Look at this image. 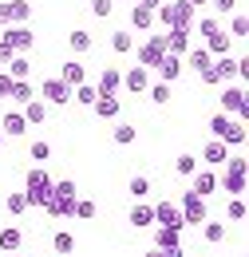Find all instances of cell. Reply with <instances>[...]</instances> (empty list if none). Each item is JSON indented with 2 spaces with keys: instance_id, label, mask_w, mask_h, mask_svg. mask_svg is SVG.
Returning <instances> with one entry per match:
<instances>
[{
  "instance_id": "2e32d148",
  "label": "cell",
  "mask_w": 249,
  "mask_h": 257,
  "mask_svg": "<svg viewBox=\"0 0 249 257\" xmlns=\"http://www.w3.org/2000/svg\"><path fill=\"white\" fill-rule=\"evenodd\" d=\"M4 16H8V28L12 24H28L32 20V0H8L4 4Z\"/></svg>"
},
{
  "instance_id": "d6986e66",
  "label": "cell",
  "mask_w": 249,
  "mask_h": 257,
  "mask_svg": "<svg viewBox=\"0 0 249 257\" xmlns=\"http://www.w3.org/2000/svg\"><path fill=\"white\" fill-rule=\"evenodd\" d=\"M214 190H218V174H214V170H198V174H194V186H190V194L210 198Z\"/></svg>"
},
{
  "instance_id": "ab89813d",
  "label": "cell",
  "mask_w": 249,
  "mask_h": 257,
  "mask_svg": "<svg viewBox=\"0 0 249 257\" xmlns=\"http://www.w3.org/2000/svg\"><path fill=\"white\" fill-rule=\"evenodd\" d=\"M214 32H221V20H218V16H202V20H198V36L210 40Z\"/></svg>"
},
{
  "instance_id": "816d5d0a",
  "label": "cell",
  "mask_w": 249,
  "mask_h": 257,
  "mask_svg": "<svg viewBox=\"0 0 249 257\" xmlns=\"http://www.w3.org/2000/svg\"><path fill=\"white\" fill-rule=\"evenodd\" d=\"M190 8H194V12H198V8H206V4H210V0H186Z\"/></svg>"
},
{
  "instance_id": "60d3db41",
  "label": "cell",
  "mask_w": 249,
  "mask_h": 257,
  "mask_svg": "<svg viewBox=\"0 0 249 257\" xmlns=\"http://www.w3.org/2000/svg\"><path fill=\"white\" fill-rule=\"evenodd\" d=\"M111 139H115L119 147H127V143H135V139H139V131L131 127V123H119V127H115V135H111Z\"/></svg>"
},
{
  "instance_id": "f5cc1de1",
  "label": "cell",
  "mask_w": 249,
  "mask_h": 257,
  "mask_svg": "<svg viewBox=\"0 0 249 257\" xmlns=\"http://www.w3.org/2000/svg\"><path fill=\"white\" fill-rule=\"evenodd\" d=\"M139 4H143V8H151V12H155L158 4H162V0H139Z\"/></svg>"
},
{
  "instance_id": "484cf974",
  "label": "cell",
  "mask_w": 249,
  "mask_h": 257,
  "mask_svg": "<svg viewBox=\"0 0 249 257\" xmlns=\"http://www.w3.org/2000/svg\"><path fill=\"white\" fill-rule=\"evenodd\" d=\"M202 48H206V52H210V56L218 60V56H229V48H233V40H229V36H225V28H221V32H214L210 40H206V44H202Z\"/></svg>"
},
{
  "instance_id": "4316f807",
  "label": "cell",
  "mask_w": 249,
  "mask_h": 257,
  "mask_svg": "<svg viewBox=\"0 0 249 257\" xmlns=\"http://www.w3.org/2000/svg\"><path fill=\"white\" fill-rule=\"evenodd\" d=\"M20 115H24V123H28V127H40V123L48 119V103L32 99V103H24V111H20Z\"/></svg>"
},
{
  "instance_id": "cb8c5ba5",
  "label": "cell",
  "mask_w": 249,
  "mask_h": 257,
  "mask_svg": "<svg viewBox=\"0 0 249 257\" xmlns=\"http://www.w3.org/2000/svg\"><path fill=\"white\" fill-rule=\"evenodd\" d=\"M131 225H135V229H147V225H155V206H147V202H135V206H131Z\"/></svg>"
},
{
  "instance_id": "7402d4cb",
  "label": "cell",
  "mask_w": 249,
  "mask_h": 257,
  "mask_svg": "<svg viewBox=\"0 0 249 257\" xmlns=\"http://www.w3.org/2000/svg\"><path fill=\"white\" fill-rule=\"evenodd\" d=\"M20 241H24L20 225H4L0 229V253H20Z\"/></svg>"
},
{
  "instance_id": "7dc6e473",
  "label": "cell",
  "mask_w": 249,
  "mask_h": 257,
  "mask_svg": "<svg viewBox=\"0 0 249 257\" xmlns=\"http://www.w3.org/2000/svg\"><path fill=\"white\" fill-rule=\"evenodd\" d=\"M111 8H115V0H91V16H99V20H107Z\"/></svg>"
},
{
  "instance_id": "3957f363",
  "label": "cell",
  "mask_w": 249,
  "mask_h": 257,
  "mask_svg": "<svg viewBox=\"0 0 249 257\" xmlns=\"http://www.w3.org/2000/svg\"><path fill=\"white\" fill-rule=\"evenodd\" d=\"M155 24L158 28H194V8L186 0H174V4H158L155 8Z\"/></svg>"
},
{
  "instance_id": "ffe728a7",
  "label": "cell",
  "mask_w": 249,
  "mask_h": 257,
  "mask_svg": "<svg viewBox=\"0 0 249 257\" xmlns=\"http://www.w3.org/2000/svg\"><path fill=\"white\" fill-rule=\"evenodd\" d=\"M178 245H182V229L155 225V249H178Z\"/></svg>"
},
{
  "instance_id": "74e56055",
  "label": "cell",
  "mask_w": 249,
  "mask_h": 257,
  "mask_svg": "<svg viewBox=\"0 0 249 257\" xmlns=\"http://www.w3.org/2000/svg\"><path fill=\"white\" fill-rule=\"evenodd\" d=\"M245 32H249V20L241 16V12H233V20H229V40H245Z\"/></svg>"
},
{
  "instance_id": "b9f144b4",
  "label": "cell",
  "mask_w": 249,
  "mask_h": 257,
  "mask_svg": "<svg viewBox=\"0 0 249 257\" xmlns=\"http://www.w3.org/2000/svg\"><path fill=\"white\" fill-rule=\"evenodd\" d=\"M4 206H8V214H12V218H20V214L28 210V202H24V194H8V198H4Z\"/></svg>"
},
{
  "instance_id": "4dcf8cb0",
  "label": "cell",
  "mask_w": 249,
  "mask_h": 257,
  "mask_svg": "<svg viewBox=\"0 0 249 257\" xmlns=\"http://www.w3.org/2000/svg\"><path fill=\"white\" fill-rule=\"evenodd\" d=\"M202 237H206L210 245H221V241H225V222H214V218H206V222H202Z\"/></svg>"
},
{
  "instance_id": "1f68e13d",
  "label": "cell",
  "mask_w": 249,
  "mask_h": 257,
  "mask_svg": "<svg viewBox=\"0 0 249 257\" xmlns=\"http://www.w3.org/2000/svg\"><path fill=\"white\" fill-rule=\"evenodd\" d=\"M186 64L194 67V71H198V75H202V71H206V67L214 64V56H210V52H206V48H190V52H186Z\"/></svg>"
},
{
  "instance_id": "83f0119b",
  "label": "cell",
  "mask_w": 249,
  "mask_h": 257,
  "mask_svg": "<svg viewBox=\"0 0 249 257\" xmlns=\"http://www.w3.org/2000/svg\"><path fill=\"white\" fill-rule=\"evenodd\" d=\"M67 48H71L75 56H83V52H91V48H95V40H91V32L75 28V32H67Z\"/></svg>"
},
{
  "instance_id": "603a6c76",
  "label": "cell",
  "mask_w": 249,
  "mask_h": 257,
  "mask_svg": "<svg viewBox=\"0 0 249 257\" xmlns=\"http://www.w3.org/2000/svg\"><path fill=\"white\" fill-rule=\"evenodd\" d=\"M225 159H229V147L218 143V139H210V143L202 147V162H210V166H225Z\"/></svg>"
},
{
  "instance_id": "11a10c76",
  "label": "cell",
  "mask_w": 249,
  "mask_h": 257,
  "mask_svg": "<svg viewBox=\"0 0 249 257\" xmlns=\"http://www.w3.org/2000/svg\"><path fill=\"white\" fill-rule=\"evenodd\" d=\"M147 257H162V253H158V249H151V253H147Z\"/></svg>"
},
{
  "instance_id": "e0dca14e",
  "label": "cell",
  "mask_w": 249,
  "mask_h": 257,
  "mask_svg": "<svg viewBox=\"0 0 249 257\" xmlns=\"http://www.w3.org/2000/svg\"><path fill=\"white\" fill-rule=\"evenodd\" d=\"M91 111L99 115V119H119V111H123V99L119 95H99L91 103Z\"/></svg>"
},
{
  "instance_id": "ee69618b",
  "label": "cell",
  "mask_w": 249,
  "mask_h": 257,
  "mask_svg": "<svg viewBox=\"0 0 249 257\" xmlns=\"http://www.w3.org/2000/svg\"><path fill=\"white\" fill-rule=\"evenodd\" d=\"M210 8H214V16H229L241 8V0H210Z\"/></svg>"
},
{
  "instance_id": "7c38bea8",
  "label": "cell",
  "mask_w": 249,
  "mask_h": 257,
  "mask_svg": "<svg viewBox=\"0 0 249 257\" xmlns=\"http://www.w3.org/2000/svg\"><path fill=\"white\" fill-rule=\"evenodd\" d=\"M155 225H170V229H186V222H182V210H178L174 202H158V206H155Z\"/></svg>"
},
{
  "instance_id": "6f0895ef",
  "label": "cell",
  "mask_w": 249,
  "mask_h": 257,
  "mask_svg": "<svg viewBox=\"0 0 249 257\" xmlns=\"http://www.w3.org/2000/svg\"><path fill=\"white\" fill-rule=\"evenodd\" d=\"M12 257H20V253H12Z\"/></svg>"
},
{
  "instance_id": "d590c367",
  "label": "cell",
  "mask_w": 249,
  "mask_h": 257,
  "mask_svg": "<svg viewBox=\"0 0 249 257\" xmlns=\"http://www.w3.org/2000/svg\"><path fill=\"white\" fill-rule=\"evenodd\" d=\"M225 214H229V222H245V214H249L245 198H229L225 202Z\"/></svg>"
},
{
  "instance_id": "5bb4252c",
  "label": "cell",
  "mask_w": 249,
  "mask_h": 257,
  "mask_svg": "<svg viewBox=\"0 0 249 257\" xmlns=\"http://www.w3.org/2000/svg\"><path fill=\"white\" fill-rule=\"evenodd\" d=\"M119 87H123V71H119V67H103L95 91H99V95H119Z\"/></svg>"
},
{
  "instance_id": "8fae6325",
  "label": "cell",
  "mask_w": 249,
  "mask_h": 257,
  "mask_svg": "<svg viewBox=\"0 0 249 257\" xmlns=\"http://www.w3.org/2000/svg\"><path fill=\"white\" fill-rule=\"evenodd\" d=\"M162 36H166V52L170 56H186L190 48H194V40H190L194 28H170V32H162Z\"/></svg>"
},
{
  "instance_id": "f6af8a7d",
  "label": "cell",
  "mask_w": 249,
  "mask_h": 257,
  "mask_svg": "<svg viewBox=\"0 0 249 257\" xmlns=\"http://www.w3.org/2000/svg\"><path fill=\"white\" fill-rule=\"evenodd\" d=\"M28 155H32V162H48V159H52V147H48L44 139H36V143H32V151H28Z\"/></svg>"
},
{
  "instance_id": "c3c4849f",
  "label": "cell",
  "mask_w": 249,
  "mask_h": 257,
  "mask_svg": "<svg viewBox=\"0 0 249 257\" xmlns=\"http://www.w3.org/2000/svg\"><path fill=\"white\" fill-rule=\"evenodd\" d=\"M12 60H16V52H12V44H8V40H0V67H8Z\"/></svg>"
},
{
  "instance_id": "8d00e7d4",
  "label": "cell",
  "mask_w": 249,
  "mask_h": 257,
  "mask_svg": "<svg viewBox=\"0 0 249 257\" xmlns=\"http://www.w3.org/2000/svg\"><path fill=\"white\" fill-rule=\"evenodd\" d=\"M174 170H178L182 178H194V174H198V159H194V155H178V159H174Z\"/></svg>"
},
{
  "instance_id": "7bdbcfd3",
  "label": "cell",
  "mask_w": 249,
  "mask_h": 257,
  "mask_svg": "<svg viewBox=\"0 0 249 257\" xmlns=\"http://www.w3.org/2000/svg\"><path fill=\"white\" fill-rule=\"evenodd\" d=\"M147 95H151L158 107H162V103L170 99V83H162V79H158V83H151V87H147Z\"/></svg>"
},
{
  "instance_id": "9c48e42d",
  "label": "cell",
  "mask_w": 249,
  "mask_h": 257,
  "mask_svg": "<svg viewBox=\"0 0 249 257\" xmlns=\"http://www.w3.org/2000/svg\"><path fill=\"white\" fill-rule=\"evenodd\" d=\"M221 115H229V119H245V87H241V83L221 87Z\"/></svg>"
},
{
  "instance_id": "db71d44e",
  "label": "cell",
  "mask_w": 249,
  "mask_h": 257,
  "mask_svg": "<svg viewBox=\"0 0 249 257\" xmlns=\"http://www.w3.org/2000/svg\"><path fill=\"white\" fill-rule=\"evenodd\" d=\"M0 24H4V28H8V16H4V4H0Z\"/></svg>"
},
{
  "instance_id": "44dd1931",
  "label": "cell",
  "mask_w": 249,
  "mask_h": 257,
  "mask_svg": "<svg viewBox=\"0 0 249 257\" xmlns=\"http://www.w3.org/2000/svg\"><path fill=\"white\" fill-rule=\"evenodd\" d=\"M24 131H28V123H24L20 111H4V123H0V135H4V139H20Z\"/></svg>"
},
{
  "instance_id": "9f6ffc18",
  "label": "cell",
  "mask_w": 249,
  "mask_h": 257,
  "mask_svg": "<svg viewBox=\"0 0 249 257\" xmlns=\"http://www.w3.org/2000/svg\"><path fill=\"white\" fill-rule=\"evenodd\" d=\"M0 147H4V135H0Z\"/></svg>"
},
{
  "instance_id": "681fc988",
  "label": "cell",
  "mask_w": 249,
  "mask_h": 257,
  "mask_svg": "<svg viewBox=\"0 0 249 257\" xmlns=\"http://www.w3.org/2000/svg\"><path fill=\"white\" fill-rule=\"evenodd\" d=\"M12 83H16V79H12L8 71H0V99H8V95H12Z\"/></svg>"
},
{
  "instance_id": "bcb514c9",
  "label": "cell",
  "mask_w": 249,
  "mask_h": 257,
  "mask_svg": "<svg viewBox=\"0 0 249 257\" xmlns=\"http://www.w3.org/2000/svg\"><path fill=\"white\" fill-rule=\"evenodd\" d=\"M147 194H151V178L135 174V178H131V198H147Z\"/></svg>"
},
{
  "instance_id": "6da1fadb",
  "label": "cell",
  "mask_w": 249,
  "mask_h": 257,
  "mask_svg": "<svg viewBox=\"0 0 249 257\" xmlns=\"http://www.w3.org/2000/svg\"><path fill=\"white\" fill-rule=\"evenodd\" d=\"M245 182H249V159H241V155L225 159V170L218 174V190H225L229 198H241Z\"/></svg>"
},
{
  "instance_id": "7a4b0ae2",
  "label": "cell",
  "mask_w": 249,
  "mask_h": 257,
  "mask_svg": "<svg viewBox=\"0 0 249 257\" xmlns=\"http://www.w3.org/2000/svg\"><path fill=\"white\" fill-rule=\"evenodd\" d=\"M75 198H79V186L71 182V178H63V182H52V198H48V214L52 218H71V210H75Z\"/></svg>"
},
{
  "instance_id": "f35d334b",
  "label": "cell",
  "mask_w": 249,
  "mask_h": 257,
  "mask_svg": "<svg viewBox=\"0 0 249 257\" xmlns=\"http://www.w3.org/2000/svg\"><path fill=\"white\" fill-rule=\"evenodd\" d=\"M111 48H115L119 56H127V52L135 48V36H131V32H111Z\"/></svg>"
},
{
  "instance_id": "8992f818",
  "label": "cell",
  "mask_w": 249,
  "mask_h": 257,
  "mask_svg": "<svg viewBox=\"0 0 249 257\" xmlns=\"http://www.w3.org/2000/svg\"><path fill=\"white\" fill-rule=\"evenodd\" d=\"M135 56H139V67H147V71H155L158 67V60L166 56V36L162 32H155V36H147L139 48H135Z\"/></svg>"
},
{
  "instance_id": "52a82bcc",
  "label": "cell",
  "mask_w": 249,
  "mask_h": 257,
  "mask_svg": "<svg viewBox=\"0 0 249 257\" xmlns=\"http://www.w3.org/2000/svg\"><path fill=\"white\" fill-rule=\"evenodd\" d=\"M40 103H52V107H67V103H71V87L63 83L60 75H52V79H44V83H40Z\"/></svg>"
},
{
  "instance_id": "f907efd6",
  "label": "cell",
  "mask_w": 249,
  "mask_h": 257,
  "mask_svg": "<svg viewBox=\"0 0 249 257\" xmlns=\"http://www.w3.org/2000/svg\"><path fill=\"white\" fill-rule=\"evenodd\" d=\"M202 83H210V87H218V83H221V75H218V67H214V64L202 71Z\"/></svg>"
},
{
  "instance_id": "5b68a950",
  "label": "cell",
  "mask_w": 249,
  "mask_h": 257,
  "mask_svg": "<svg viewBox=\"0 0 249 257\" xmlns=\"http://www.w3.org/2000/svg\"><path fill=\"white\" fill-rule=\"evenodd\" d=\"M48 198H52V178H48V170H28V182H24V202L28 206H48Z\"/></svg>"
},
{
  "instance_id": "f1b7e54d",
  "label": "cell",
  "mask_w": 249,
  "mask_h": 257,
  "mask_svg": "<svg viewBox=\"0 0 249 257\" xmlns=\"http://www.w3.org/2000/svg\"><path fill=\"white\" fill-rule=\"evenodd\" d=\"M52 249H56V257H71L75 253V237H71L67 229H56V233H52Z\"/></svg>"
},
{
  "instance_id": "f546056e",
  "label": "cell",
  "mask_w": 249,
  "mask_h": 257,
  "mask_svg": "<svg viewBox=\"0 0 249 257\" xmlns=\"http://www.w3.org/2000/svg\"><path fill=\"white\" fill-rule=\"evenodd\" d=\"M8 99H12V103H20V107H24V103H32V99H36V83H32V79H16Z\"/></svg>"
},
{
  "instance_id": "4fadbf2b",
  "label": "cell",
  "mask_w": 249,
  "mask_h": 257,
  "mask_svg": "<svg viewBox=\"0 0 249 257\" xmlns=\"http://www.w3.org/2000/svg\"><path fill=\"white\" fill-rule=\"evenodd\" d=\"M123 87L131 91V95H147V87H151V71H147V67H131V71H123Z\"/></svg>"
},
{
  "instance_id": "277c9868",
  "label": "cell",
  "mask_w": 249,
  "mask_h": 257,
  "mask_svg": "<svg viewBox=\"0 0 249 257\" xmlns=\"http://www.w3.org/2000/svg\"><path fill=\"white\" fill-rule=\"evenodd\" d=\"M210 135L225 143V147H245V119H229V115H214L210 119Z\"/></svg>"
},
{
  "instance_id": "d4e9b609",
  "label": "cell",
  "mask_w": 249,
  "mask_h": 257,
  "mask_svg": "<svg viewBox=\"0 0 249 257\" xmlns=\"http://www.w3.org/2000/svg\"><path fill=\"white\" fill-rule=\"evenodd\" d=\"M131 28H135V32H151V28H155V12L143 8V4H135V8H131Z\"/></svg>"
},
{
  "instance_id": "30bf717a",
  "label": "cell",
  "mask_w": 249,
  "mask_h": 257,
  "mask_svg": "<svg viewBox=\"0 0 249 257\" xmlns=\"http://www.w3.org/2000/svg\"><path fill=\"white\" fill-rule=\"evenodd\" d=\"M0 40H8L16 56H32V48H36V36H32V28H28V24H12V28L0 36Z\"/></svg>"
},
{
  "instance_id": "ba28073f",
  "label": "cell",
  "mask_w": 249,
  "mask_h": 257,
  "mask_svg": "<svg viewBox=\"0 0 249 257\" xmlns=\"http://www.w3.org/2000/svg\"><path fill=\"white\" fill-rule=\"evenodd\" d=\"M178 210H182V222L186 225H202L210 218V210H206V198H198V194H182V202H178Z\"/></svg>"
},
{
  "instance_id": "ac0fdd59",
  "label": "cell",
  "mask_w": 249,
  "mask_h": 257,
  "mask_svg": "<svg viewBox=\"0 0 249 257\" xmlns=\"http://www.w3.org/2000/svg\"><path fill=\"white\" fill-rule=\"evenodd\" d=\"M60 79L67 83V87H71V91H75L79 83H87V67L79 64V60H67V64L60 67Z\"/></svg>"
},
{
  "instance_id": "836d02e7",
  "label": "cell",
  "mask_w": 249,
  "mask_h": 257,
  "mask_svg": "<svg viewBox=\"0 0 249 257\" xmlns=\"http://www.w3.org/2000/svg\"><path fill=\"white\" fill-rule=\"evenodd\" d=\"M4 71H8L12 79H28V75H32V60H28V56H16V60L4 67Z\"/></svg>"
},
{
  "instance_id": "9a60e30c",
  "label": "cell",
  "mask_w": 249,
  "mask_h": 257,
  "mask_svg": "<svg viewBox=\"0 0 249 257\" xmlns=\"http://www.w3.org/2000/svg\"><path fill=\"white\" fill-rule=\"evenodd\" d=\"M182 56H170V52H166V56H162V60H158V79H162V83H174V79H178V75H182Z\"/></svg>"
},
{
  "instance_id": "e575fe53",
  "label": "cell",
  "mask_w": 249,
  "mask_h": 257,
  "mask_svg": "<svg viewBox=\"0 0 249 257\" xmlns=\"http://www.w3.org/2000/svg\"><path fill=\"white\" fill-rule=\"evenodd\" d=\"M95 214H99V206H95L91 198H75V210H71V218H83V222H91Z\"/></svg>"
},
{
  "instance_id": "d6a6232c",
  "label": "cell",
  "mask_w": 249,
  "mask_h": 257,
  "mask_svg": "<svg viewBox=\"0 0 249 257\" xmlns=\"http://www.w3.org/2000/svg\"><path fill=\"white\" fill-rule=\"evenodd\" d=\"M95 99H99V91H95V83H79V87L71 91V103H79V107H91Z\"/></svg>"
}]
</instances>
